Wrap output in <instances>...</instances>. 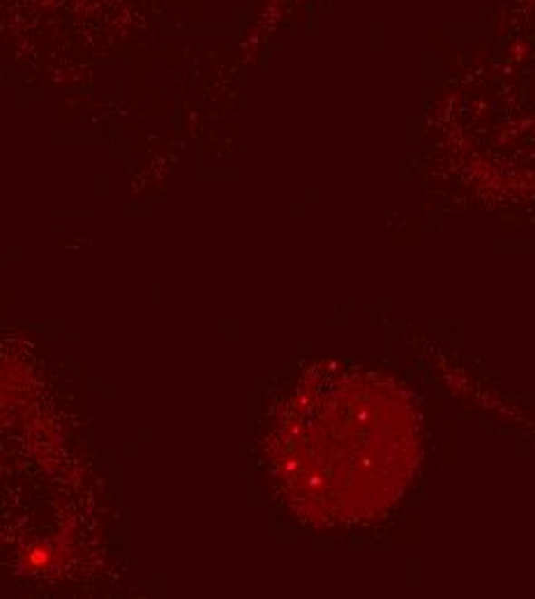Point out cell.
<instances>
[{"instance_id": "obj_1", "label": "cell", "mask_w": 535, "mask_h": 599, "mask_svg": "<svg viewBox=\"0 0 535 599\" xmlns=\"http://www.w3.org/2000/svg\"><path fill=\"white\" fill-rule=\"evenodd\" d=\"M424 449L423 413L397 381L372 372L333 378L296 403L282 439L293 494L318 519H381L413 484Z\"/></svg>"}]
</instances>
